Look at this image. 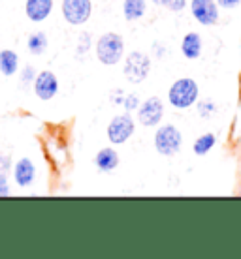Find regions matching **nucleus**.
<instances>
[{
  "instance_id": "1",
  "label": "nucleus",
  "mask_w": 241,
  "mask_h": 259,
  "mask_svg": "<svg viewBox=\"0 0 241 259\" xmlns=\"http://www.w3.org/2000/svg\"><path fill=\"white\" fill-rule=\"evenodd\" d=\"M94 53L96 59L100 60V64L104 66H115L121 62L124 57V39L121 34L117 32H106L96 39L94 46Z\"/></svg>"
},
{
  "instance_id": "2",
  "label": "nucleus",
  "mask_w": 241,
  "mask_h": 259,
  "mask_svg": "<svg viewBox=\"0 0 241 259\" xmlns=\"http://www.w3.org/2000/svg\"><path fill=\"white\" fill-rule=\"evenodd\" d=\"M198 96H200V87L190 77L174 81L168 91V102L174 109H189L198 102Z\"/></svg>"
},
{
  "instance_id": "3",
  "label": "nucleus",
  "mask_w": 241,
  "mask_h": 259,
  "mask_svg": "<svg viewBox=\"0 0 241 259\" xmlns=\"http://www.w3.org/2000/svg\"><path fill=\"white\" fill-rule=\"evenodd\" d=\"M181 145L183 136L174 124L158 126V130L155 132V149H157L158 154L176 156L181 150Z\"/></svg>"
},
{
  "instance_id": "4",
  "label": "nucleus",
  "mask_w": 241,
  "mask_h": 259,
  "mask_svg": "<svg viewBox=\"0 0 241 259\" xmlns=\"http://www.w3.org/2000/svg\"><path fill=\"white\" fill-rule=\"evenodd\" d=\"M151 73V59L142 51H132L124 59V77L128 83L140 84L149 77Z\"/></svg>"
},
{
  "instance_id": "5",
  "label": "nucleus",
  "mask_w": 241,
  "mask_h": 259,
  "mask_svg": "<svg viewBox=\"0 0 241 259\" xmlns=\"http://www.w3.org/2000/svg\"><path fill=\"white\" fill-rule=\"evenodd\" d=\"M136 132V122L130 117V113H123L117 117L111 118V122L108 124L106 136L111 145H124Z\"/></svg>"
},
{
  "instance_id": "6",
  "label": "nucleus",
  "mask_w": 241,
  "mask_h": 259,
  "mask_svg": "<svg viewBox=\"0 0 241 259\" xmlns=\"http://www.w3.org/2000/svg\"><path fill=\"white\" fill-rule=\"evenodd\" d=\"M62 17L68 25L81 26L91 19L92 2L91 0H62Z\"/></svg>"
},
{
  "instance_id": "7",
  "label": "nucleus",
  "mask_w": 241,
  "mask_h": 259,
  "mask_svg": "<svg viewBox=\"0 0 241 259\" xmlns=\"http://www.w3.org/2000/svg\"><path fill=\"white\" fill-rule=\"evenodd\" d=\"M164 117V104L157 96H151L144 100L137 107V122L144 128H155L162 122Z\"/></svg>"
},
{
  "instance_id": "8",
  "label": "nucleus",
  "mask_w": 241,
  "mask_h": 259,
  "mask_svg": "<svg viewBox=\"0 0 241 259\" xmlns=\"http://www.w3.org/2000/svg\"><path fill=\"white\" fill-rule=\"evenodd\" d=\"M32 91L38 100L49 102V100H53V98L57 96V92H59V79H57V75L49 70L40 71V73H36V79H34V83H32Z\"/></svg>"
},
{
  "instance_id": "9",
  "label": "nucleus",
  "mask_w": 241,
  "mask_h": 259,
  "mask_svg": "<svg viewBox=\"0 0 241 259\" xmlns=\"http://www.w3.org/2000/svg\"><path fill=\"white\" fill-rule=\"evenodd\" d=\"M190 12L194 19L203 26H213L219 21L217 0H190Z\"/></svg>"
},
{
  "instance_id": "10",
  "label": "nucleus",
  "mask_w": 241,
  "mask_h": 259,
  "mask_svg": "<svg viewBox=\"0 0 241 259\" xmlns=\"http://www.w3.org/2000/svg\"><path fill=\"white\" fill-rule=\"evenodd\" d=\"M12 177L19 188H28L36 181V165L30 158H21L13 163Z\"/></svg>"
},
{
  "instance_id": "11",
  "label": "nucleus",
  "mask_w": 241,
  "mask_h": 259,
  "mask_svg": "<svg viewBox=\"0 0 241 259\" xmlns=\"http://www.w3.org/2000/svg\"><path fill=\"white\" fill-rule=\"evenodd\" d=\"M55 0H26L25 13L32 23H44L51 15Z\"/></svg>"
},
{
  "instance_id": "12",
  "label": "nucleus",
  "mask_w": 241,
  "mask_h": 259,
  "mask_svg": "<svg viewBox=\"0 0 241 259\" xmlns=\"http://www.w3.org/2000/svg\"><path fill=\"white\" fill-rule=\"evenodd\" d=\"M202 47H203L202 38H200V34H196V32L185 34V38L181 39V53H183V57L189 60L200 59Z\"/></svg>"
},
{
  "instance_id": "13",
  "label": "nucleus",
  "mask_w": 241,
  "mask_h": 259,
  "mask_svg": "<svg viewBox=\"0 0 241 259\" xmlns=\"http://www.w3.org/2000/svg\"><path fill=\"white\" fill-rule=\"evenodd\" d=\"M94 163L96 167L102 171V173H111L113 169H117L119 165V154L113 147H104V149L98 150L96 158H94Z\"/></svg>"
},
{
  "instance_id": "14",
  "label": "nucleus",
  "mask_w": 241,
  "mask_h": 259,
  "mask_svg": "<svg viewBox=\"0 0 241 259\" xmlns=\"http://www.w3.org/2000/svg\"><path fill=\"white\" fill-rule=\"evenodd\" d=\"M19 71V55L13 49L0 51V73L6 77H13Z\"/></svg>"
},
{
  "instance_id": "15",
  "label": "nucleus",
  "mask_w": 241,
  "mask_h": 259,
  "mask_svg": "<svg viewBox=\"0 0 241 259\" xmlns=\"http://www.w3.org/2000/svg\"><path fill=\"white\" fill-rule=\"evenodd\" d=\"M147 0H123V15L126 21H137L145 15Z\"/></svg>"
},
{
  "instance_id": "16",
  "label": "nucleus",
  "mask_w": 241,
  "mask_h": 259,
  "mask_svg": "<svg viewBox=\"0 0 241 259\" xmlns=\"http://www.w3.org/2000/svg\"><path fill=\"white\" fill-rule=\"evenodd\" d=\"M26 47H28V53L34 55V57H40V55H44L47 51V47H49V39H47L46 32H34L28 36L26 39Z\"/></svg>"
},
{
  "instance_id": "17",
  "label": "nucleus",
  "mask_w": 241,
  "mask_h": 259,
  "mask_svg": "<svg viewBox=\"0 0 241 259\" xmlns=\"http://www.w3.org/2000/svg\"><path fill=\"white\" fill-rule=\"evenodd\" d=\"M215 143H217L215 134L208 132V134H203V136H200L196 139L194 145H192V150H194L196 156H205L209 150L215 147Z\"/></svg>"
},
{
  "instance_id": "18",
  "label": "nucleus",
  "mask_w": 241,
  "mask_h": 259,
  "mask_svg": "<svg viewBox=\"0 0 241 259\" xmlns=\"http://www.w3.org/2000/svg\"><path fill=\"white\" fill-rule=\"evenodd\" d=\"M158 6H164L169 12H181L187 8V0H153Z\"/></svg>"
},
{
  "instance_id": "19",
  "label": "nucleus",
  "mask_w": 241,
  "mask_h": 259,
  "mask_svg": "<svg viewBox=\"0 0 241 259\" xmlns=\"http://www.w3.org/2000/svg\"><path fill=\"white\" fill-rule=\"evenodd\" d=\"M34 79H36V70H34L32 66H25L23 71H21V87L28 89L34 83Z\"/></svg>"
},
{
  "instance_id": "20",
  "label": "nucleus",
  "mask_w": 241,
  "mask_h": 259,
  "mask_svg": "<svg viewBox=\"0 0 241 259\" xmlns=\"http://www.w3.org/2000/svg\"><path fill=\"white\" fill-rule=\"evenodd\" d=\"M140 98H137V94H126L124 96V102H123V107L126 113H132V111H136L137 107H140Z\"/></svg>"
},
{
  "instance_id": "21",
  "label": "nucleus",
  "mask_w": 241,
  "mask_h": 259,
  "mask_svg": "<svg viewBox=\"0 0 241 259\" xmlns=\"http://www.w3.org/2000/svg\"><path fill=\"white\" fill-rule=\"evenodd\" d=\"M198 113H200V117L209 118L211 115H215V104H213V102H209V100L200 102V104H198Z\"/></svg>"
},
{
  "instance_id": "22",
  "label": "nucleus",
  "mask_w": 241,
  "mask_h": 259,
  "mask_svg": "<svg viewBox=\"0 0 241 259\" xmlns=\"http://www.w3.org/2000/svg\"><path fill=\"white\" fill-rule=\"evenodd\" d=\"M10 195V182H8V173L0 171V197H8Z\"/></svg>"
},
{
  "instance_id": "23",
  "label": "nucleus",
  "mask_w": 241,
  "mask_h": 259,
  "mask_svg": "<svg viewBox=\"0 0 241 259\" xmlns=\"http://www.w3.org/2000/svg\"><path fill=\"white\" fill-rule=\"evenodd\" d=\"M12 167H13L12 158L8 154H0V171H2V173H8Z\"/></svg>"
},
{
  "instance_id": "24",
  "label": "nucleus",
  "mask_w": 241,
  "mask_h": 259,
  "mask_svg": "<svg viewBox=\"0 0 241 259\" xmlns=\"http://www.w3.org/2000/svg\"><path fill=\"white\" fill-rule=\"evenodd\" d=\"M79 46H81V49H79L81 55L91 47V36H89V32H83V36H81V39H79Z\"/></svg>"
},
{
  "instance_id": "25",
  "label": "nucleus",
  "mask_w": 241,
  "mask_h": 259,
  "mask_svg": "<svg viewBox=\"0 0 241 259\" xmlns=\"http://www.w3.org/2000/svg\"><path fill=\"white\" fill-rule=\"evenodd\" d=\"M217 4L221 8H226V10H232V8H237L241 4V0H217Z\"/></svg>"
},
{
  "instance_id": "26",
  "label": "nucleus",
  "mask_w": 241,
  "mask_h": 259,
  "mask_svg": "<svg viewBox=\"0 0 241 259\" xmlns=\"http://www.w3.org/2000/svg\"><path fill=\"white\" fill-rule=\"evenodd\" d=\"M111 102H113L115 105H123L124 92L123 91H113V94H111Z\"/></svg>"
}]
</instances>
